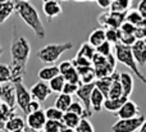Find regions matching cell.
I'll return each mask as SVG.
<instances>
[{
  "mask_svg": "<svg viewBox=\"0 0 146 132\" xmlns=\"http://www.w3.org/2000/svg\"><path fill=\"white\" fill-rule=\"evenodd\" d=\"M42 12H44V14L46 15L49 22H51L54 18H56L58 15L62 14L63 8H62V5L58 3V0H56V1H49V3H44Z\"/></svg>",
  "mask_w": 146,
  "mask_h": 132,
  "instance_id": "15",
  "label": "cell"
},
{
  "mask_svg": "<svg viewBox=\"0 0 146 132\" xmlns=\"http://www.w3.org/2000/svg\"><path fill=\"white\" fill-rule=\"evenodd\" d=\"M88 1H96V0H88Z\"/></svg>",
  "mask_w": 146,
  "mask_h": 132,
  "instance_id": "57",
  "label": "cell"
},
{
  "mask_svg": "<svg viewBox=\"0 0 146 132\" xmlns=\"http://www.w3.org/2000/svg\"><path fill=\"white\" fill-rule=\"evenodd\" d=\"M94 89H95V84L81 85L78 87L77 92H76L81 104L83 105V109H85V118H90L92 115V110H91V94H92Z\"/></svg>",
  "mask_w": 146,
  "mask_h": 132,
  "instance_id": "8",
  "label": "cell"
},
{
  "mask_svg": "<svg viewBox=\"0 0 146 132\" xmlns=\"http://www.w3.org/2000/svg\"><path fill=\"white\" fill-rule=\"evenodd\" d=\"M131 51L133 54V58L139 66L146 64V44L142 40H137L131 46Z\"/></svg>",
  "mask_w": 146,
  "mask_h": 132,
  "instance_id": "13",
  "label": "cell"
},
{
  "mask_svg": "<svg viewBox=\"0 0 146 132\" xmlns=\"http://www.w3.org/2000/svg\"><path fill=\"white\" fill-rule=\"evenodd\" d=\"M111 86L109 90L108 99H118V98L123 96V89L121 85V73L119 72H114L111 74Z\"/></svg>",
  "mask_w": 146,
  "mask_h": 132,
  "instance_id": "14",
  "label": "cell"
},
{
  "mask_svg": "<svg viewBox=\"0 0 146 132\" xmlns=\"http://www.w3.org/2000/svg\"><path fill=\"white\" fill-rule=\"evenodd\" d=\"M136 37L133 35H124V33L121 32V38H119V44L124 46H129L131 48L135 42H136Z\"/></svg>",
  "mask_w": 146,
  "mask_h": 132,
  "instance_id": "39",
  "label": "cell"
},
{
  "mask_svg": "<svg viewBox=\"0 0 146 132\" xmlns=\"http://www.w3.org/2000/svg\"><path fill=\"white\" fill-rule=\"evenodd\" d=\"M96 3H98L99 7H101L103 9H110L111 0H96Z\"/></svg>",
  "mask_w": 146,
  "mask_h": 132,
  "instance_id": "46",
  "label": "cell"
},
{
  "mask_svg": "<svg viewBox=\"0 0 146 132\" xmlns=\"http://www.w3.org/2000/svg\"><path fill=\"white\" fill-rule=\"evenodd\" d=\"M114 56H115L117 62H119V63L123 64L124 67H127L142 84H146V77L144 76V73L140 71L139 64L135 60L133 54H132L129 46H124V45H121V44L114 45Z\"/></svg>",
  "mask_w": 146,
  "mask_h": 132,
  "instance_id": "3",
  "label": "cell"
},
{
  "mask_svg": "<svg viewBox=\"0 0 146 132\" xmlns=\"http://www.w3.org/2000/svg\"><path fill=\"white\" fill-rule=\"evenodd\" d=\"M62 132H76V130H72V128H67L66 126H64V128L62 130Z\"/></svg>",
  "mask_w": 146,
  "mask_h": 132,
  "instance_id": "50",
  "label": "cell"
},
{
  "mask_svg": "<svg viewBox=\"0 0 146 132\" xmlns=\"http://www.w3.org/2000/svg\"><path fill=\"white\" fill-rule=\"evenodd\" d=\"M14 115H15V109H12L8 105L1 104V107H0V119L7 123V121L10 119L12 117H14Z\"/></svg>",
  "mask_w": 146,
  "mask_h": 132,
  "instance_id": "35",
  "label": "cell"
},
{
  "mask_svg": "<svg viewBox=\"0 0 146 132\" xmlns=\"http://www.w3.org/2000/svg\"><path fill=\"white\" fill-rule=\"evenodd\" d=\"M59 68L58 66H46L44 68H41L38 71V77H40V81L42 82H49L53 78H55L56 76H59Z\"/></svg>",
  "mask_w": 146,
  "mask_h": 132,
  "instance_id": "16",
  "label": "cell"
},
{
  "mask_svg": "<svg viewBox=\"0 0 146 132\" xmlns=\"http://www.w3.org/2000/svg\"><path fill=\"white\" fill-rule=\"evenodd\" d=\"M64 128V125L59 121H46L44 130L45 132H62V130Z\"/></svg>",
  "mask_w": 146,
  "mask_h": 132,
  "instance_id": "34",
  "label": "cell"
},
{
  "mask_svg": "<svg viewBox=\"0 0 146 132\" xmlns=\"http://www.w3.org/2000/svg\"><path fill=\"white\" fill-rule=\"evenodd\" d=\"M80 86H81V85H76V84H69V82H66L62 94H66V95L72 96V95H74L76 92H77V90H78V87H80Z\"/></svg>",
  "mask_w": 146,
  "mask_h": 132,
  "instance_id": "40",
  "label": "cell"
},
{
  "mask_svg": "<svg viewBox=\"0 0 146 132\" xmlns=\"http://www.w3.org/2000/svg\"><path fill=\"white\" fill-rule=\"evenodd\" d=\"M31 45L28 40L18 32L17 27H13V36L10 42V55H12V63L10 69L13 73V80L21 78L26 74V67L30 59Z\"/></svg>",
  "mask_w": 146,
  "mask_h": 132,
  "instance_id": "1",
  "label": "cell"
},
{
  "mask_svg": "<svg viewBox=\"0 0 146 132\" xmlns=\"http://www.w3.org/2000/svg\"><path fill=\"white\" fill-rule=\"evenodd\" d=\"M119 31H121L122 33H124V35H133L135 31H136V27L132 26L131 23H128V22H124L123 25L121 26Z\"/></svg>",
  "mask_w": 146,
  "mask_h": 132,
  "instance_id": "41",
  "label": "cell"
},
{
  "mask_svg": "<svg viewBox=\"0 0 146 132\" xmlns=\"http://www.w3.org/2000/svg\"><path fill=\"white\" fill-rule=\"evenodd\" d=\"M133 36L136 37V40H144L146 37V26H144V27H136Z\"/></svg>",
  "mask_w": 146,
  "mask_h": 132,
  "instance_id": "44",
  "label": "cell"
},
{
  "mask_svg": "<svg viewBox=\"0 0 146 132\" xmlns=\"http://www.w3.org/2000/svg\"><path fill=\"white\" fill-rule=\"evenodd\" d=\"M0 100L3 104L8 105L9 108H15V90L12 82L8 84H0Z\"/></svg>",
  "mask_w": 146,
  "mask_h": 132,
  "instance_id": "9",
  "label": "cell"
},
{
  "mask_svg": "<svg viewBox=\"0 0 146 132\" xmlns=\"http://www.w3.org/2000/svg\"><path fill=\"white\" fill-rule=\"evenodd\" d=\"M40 109H41V103L36 101V100H31V103L28 104V108H27V115L30 113H35Z\"/></svg>",
  "mask_w": 146,
  "mask_h": 132,
  "instance_id": "43",
  "label": "cell"
},
{
  "mask_svg": "<svg viewBox=\"0 0 146 132\" xmlns=\"http://www.w3.org/2000/svg\"><path fill=\"white\" fill-rule=\"evenodd\" d=\"M121 85L123 89V96L128 99L131 96L132 91H133V77L131 73L123 72L121 73Z\"/></svg>",
  "mask_w": 146,
  "mask_h": 132,
  "instance_id": "18",
  "label": "cell"
},
{
  "mask_svg": "<svg viewBox=\"0 0 146 132\" xmlns=\"http://www.w3.org/2000/svg\"><path fill=\"white\" fill-rule=\"evenodd\" d=\"M142 41H144V42L146 44V37H145V38H144V40H142Z\"/></svg>",
  "mask_w": 146,
  "mask_h": 132,
  "instance_id": "56",
  "label": "cell"
},
{
  "mask_svg": "<svg viewBox=\"0 0 146 132\" xmlns=\"http://www.w3.org/2000/svg\"><path fill=\"white\" fill-rule=\"evenodd\" d=\"M81 121V117H78L77 114H73V113L66 112L63 115V119H62V123L66 126L67 128H72V130H76V127L78 126Z\"/></svg>",
  "mask_w": 146,
  "mask_h": 132,
  "instance_id": "27",
  "label": "cell"
},
{
  "mask_svg": "<svg viewBox=\"0 0 146 132\" xmlns=\"http://www.w3.org/2000/svg\"><path fill=\"white\" fill-rule=\"evenodd\" d=\"M74 1H78V3H81V1H88V0H74Z\"/></svg>",
  "mask_w": 146,
  "mask_h": 132,
  "instance_id": "53",
  "label": "cell"
},
{
  "mask_svg": "<svg viewBox=\"0 0 146 132\" xmlns=\"http://www.w3.org/2000/svg\"><path fill=\"white\" fill-rule=\"evenodd\" d=\"M42 132H45V131H42Z\"/></svg>",
  "mask_w": 146,
  "mask_h": 132,
  "instance_id": "61",
  "label": "cell"
},
{
  "mask_svg": "<svg viewBox=\"0 0 146 132\" xmlns=\"http://www.w3.org/2000/svg\"><path fill=\"white\" fill-rule=\"evenodd\" d=\"M95 50H96V54L106 58V56H109L110 54H113V45H110L108 41H104V42L101 44L100 46H98Z\"/></svg>",
  "mask_w": 146,
  "mask_h": 132,
  "instance_id": "36",
  "label": "cell"
},
{
  "mask_svg": "<svg viewBox=\"0 0 146 132\" xmlns=\"http://www.w3.org/2000/svg\"><path fill=\"white\" fill-rule=\"evenodd\" d=\"M127 100H128V99H127V98H124V96L118 98V99H105L103 108L105 110H108V112L114 113V114H115V113L121 109V107L127 101Z\"/></svg>",
  "mask_w": 146,
  "mask_h": 132,
  "instance_id": "22",
  "label": "cell"
},
{
  "mask_svg": "<svg viewBox=\"0 0 146 132\" xmlns=\"http://www.w3.org/2000/svg\"><path fill=\"white\" fill-rule=\"evenodd\" d=\"M62 1H67V0H62Z\"/></svg>",
  "mask_w": 146,
  "mask_h": 132,
  "instance_id": "60",
  "label": "cell"
},
{
  "mask_svg": "<svg viewBox=\"0 0 146 132\" xmlns=\"http://www.w3.org/2000/svg\"><path fill=\"white\" fill-rule=\"evenodd\" d=\"M49 87H50L51 92H59V94H62V91H63V87L64 85H66V80H64L63 76H56L55 78H53L51 81H49Z\"/></svg>",
  "mask_w": 146,
  "mask_h": 132,
  "instance_id": "29",
  "label": "cell"
},
{
  "mask_svg": "<svg viewBox=\"0 0 146 132\" xmlns=\"http://www.w3.org/2000/svg\"><path fill=\"white\" fill-rule=\"evenodd\" d=\"M132 5V0H113L110 5V12L117 13H127Z\"/></svg>",
  "mask_w": 146,
  "mask_h": 132,
  "instance_id": "25",
  "label": "cell"
},
{
  "mask_svg": "<svg viewBox=\"0 0 146 132\" xmlns=\"http://www.w3.org/2000/svg\"><path fill=\"white\" fill-rule=\"evenodd\" d=\"M73 48L72 42H60V44H48L44 48H41L37 51V58L40 62L48 66H53L56 60L62 56V54L71 50Z\"/></svg>",
  "mask_w": 146,
  "mask_h": 132,
  "instance_id": "4",
  "label": "cell"
},
{
  "mask_svg": "<svg viewBox=\"0 0 146 132\" xmlns=\"http://www.w3.org/2000/svg\"><path fill=\"white\" fill-rule=\"evenodd\" d=\"M145 119L146 118L144 115H139L129 119H118L111 126V132H137L141 128Z\"/></svg>",
  "mask_w": 146,
  "mask_h": 132,
  "instance_id": "7",
  "label": "cell"
},
{
  "mask_svg": "<svg viewBox=\"0 0 146 132\" xmlns=\"http://www.w3.org/2000/svg\"><path fill=\"white\" fill-rule=\"evenodd\" d=\"M46 117H45V112L42 109L37 110L35 113H30L27 115V121H26V126H28L30 128H33L36 131H42L44 126L46 123Z\"/></svg>",
  "mask_w": 146,
  "mask_h": 132,
  "instance_id": "12",
  "label": "cell"
},
{
  "mask_svg": "<svg viewBox=\"0 0 146 132\" xmlns=\"http://www.w3.org/2000/svg\"><path fill=\"white\" fill-rule=\"evenodd\" d=\"M111 1H113V0H111Z\"/></svg>",
  "mask_w": 146,
  "mask_h": 132,
  "instance_id": "62",
  "label": "cell"
},
{
  "mask_svg": "<svg viewBox=\"0 0 146 132\" xmlns=\"http://www.w3.org/2000/svg\"><path fill=\"white\" fill-rule=\"evenodd\" d=\"M127 13H117V12H104L98 17V22L100 26H103L104 30L106 28H114L119 30L121 26L126 22Z\"/></svg>",
  "mask_w": 146,
  "mask_h": 132,
  "instance_id": "6",
  "label": "cell"
},
{
  "mask_svg": "<svg viewBox=\"0 0 146 132\" xmlns=\"http://www.w3.org/2000/svg\"><path fill=\"white\" fill-rule=\"evenodd\" d=\"M72 96H69V95H66V94H59L58 98H56L55 100V104H54V107L56 108V109H59L60 112L66 113L67 110H68V108L71 107L72 104Z\"/></svg>",
  "mask_w": 146,
  "mask_h": 132,
  "instance_id": "24",
  "label": "cell"
},
{
  "mask_svg": "<svg viewBox=\"0 0 146 132\" xmlns=\"http://www.w3.org/2000/svg\"><path fill=\"white\" fill-rule=\"evenodd\" d=\"M12 84L14 85V90H15V104L19 107V109L22 110L25 114H27L28 104H30L31 100H32L30 90L23 84V77L13 80Z\"/></svg>",
  "mask_w": 146,
  "mask_h": 132,
  "instance_id": "5",
  "label": "cell"
},
{
  "mask_svg": "<svg viewBox=\"0 0 146 132\" xmlns=\"http://www.w3.org/2000/svg\"><path fill=\"white\" fill-rule=\"evenodd\" d=\"M25 132H40V131H36V130H33V128H30L28 126H26L25 127V130H23Z\"/></svg>",
  "mask_w": 146,
  "mask_h": 132,
  "instance_id": "48",
  "label": "cell"
},
{
  "mask_svg": "<svg viewBox=\"0 0 146 132\" xmlns=\"http://www.w3.org/2000/svg\"><path fill=\"white\" fill-rule=\"evenodd\" d=\"M13 132H25V131H23V130H22V131H13Z\"/></svg>",
  "mask_w": 146,
  "mask_h": 132,
  "instance_id": "55",
  "label": "cell"
},
{
  "mask_svg": "<svg viewBox=\"0 0 146 132\" xmlns=\"http://www.w3.org/2000/svg\"><path fill=\"white\" fill-rule=\"evenodd\" d=\"M4 1H8V0H0V3H4Z\"/></svg>",
  "mask_w": 146,
  "mask_h": 132,
  "instance_id": "54",
  "label": "cell"
},
{
  "mask_svg": "<svg viewBox=\"0 0 146 132\" xmlns=\"http://www.w3.org/2000/svg\"><path fill=\"white\" fill-rule=\"evenodd\" d=\"M58 68H59V73L64 74L67 71H69L71 68H73V64H72L71 60H64V62H62V63L59 64Z\"/></svg>",
  "mask_w": 146,
  "mask_h": 132,
  "instance_id": "42",
  "label": "cell"
},
{
  "mask_svg": "<svg viewBox=\"0 0 146 132\" xmlns=\"http://www.w3.org/2000/svg\"><path fill=\"white\" fill-rule=\"evenodd\" d=\"M14 4H15V12L22 18L23 22L33 31V33L38 38L45 37L46 31L36 8L33 5H31L28 1H22V0H14Z\"/></svg>",
  "mask_w": 146,
  "mask_h": 132,
  "instance_id": "2",
  "label": "cell"
},
{
  "mask_svg": "<svg viewBox=\"0 0 146 132\" xmlns=\"http://www.w3.org/2000/svg\"><path fill=\"white\" fill-rule=\"evenodd\" d=\"M30 94H31L32 100H36V101H38V103H42L51 95V90L46 82L38 81L31 87Z\"/></svg>",
  "mask_w": 146,
  "mask_h": 132,
  "instance_id": "10",
  "label": "cell"
},
{
  "mask_svg": "<svg viewBox=\"0 0 146 132\" xmlns=\"http://www.w3.org/2000/svg\"><path fill=\"white\" fill-rule=\"evenodd\" d=\"M119 38H121V31L119 30H114V28H106L105 30V40L110 45L114 46L119 44Z\"/></svg>",
  "mask_w": 146,
  "mask_h": 132,
  "instance_id": "32",
  "label": "cell"
},
{
  "mask_svg": "<svg viewBox=\"0 0 146 132\" xmlns=\"http://www.w3.org/2000/svg\"><path fill=\"white\" fill-rule=\"evenodd\" d=\"M49 1H56V0H42V3H49Z\"/></svg>",
  "mask_w": 146,
  "mask_h": 132,
  "instance_id": "52",
  "label": "cell"
},
{
  "mask_svg": "<svg viewBox=\"0 0 146 132\" xmlns=\"http://www.w3.org/2000/svg\"><path fill=\"white\" fill-rule=\"evenodd\" d=\"M137 10L141 13L142 17L146 19V0H141V1L139 3V8H137Z\"/></svg>",
  "mask_w": 146,
  "mask_h": 132,
  "instance_id": "45",
  "label": "cell"
},
{
  "mask_svg": "<svg viewBox=\"0 0 146 132\" xmlns=\"http://www.w3.org/2000/svg\"><path fill=\"white\" fill-rule=\"evenodd\" d=\"M60 76L64 77L66 82H69V84H76V85H81V78L77 73V69L73 67L69 71H67L64 74H60Z\"/></svg>",
  "mask_w": 146,
  "mask_h": 132,
  "instance_id": "33",
  "label": "cell"
},
{
  "mask_svg": "<svg viewBox=\"0 0 146 132\" xmlns=\"http://www.w3.org/2000/svg\"><path fill=\"white\" fill-rule=\"evenodd\" d=\"M104 41H106L105 40V30H104V28H95V30L90 33V36H88L87 42L96 49L98 46H100Z\"/></svg>",
  "mask_w": 146,
  "mask_h": 132,
  "instance_id": "20",
  "label": "cell"
},
{
  "mask_svg": "<svg viewBox=\"0 0 146 132\" xmlns=\"http://www.w3.org/2000/svg\"><path fill=\"white\" fill-rule=\"evenodd\" d=\"M1 104H3V103H1V100H0V107H1Z\"/></svg>",
  "mask_w": 146,
  "mask_h": 132,
  "instance_id": "58",
  "label": "cell"
},
{
  "mask_svg": "<svg viewBox=\"0 0 146 132\" xmlns=\"http://www.w3.org/2000/svg\"><path fill=\"white\" fill-rule=\"evenodd\" d=\"M67 112L73 113V114H77L78 117H81V118H85V109H83V105L81 104L80 101H72L71 107L68 108Z\"/></svg>",
  "mask_w": 146,
  "mask_h": 132,
  "instance_id": "38",
  "label": "cell"
},
{
  "mask_svg": "<svg viewBox=\"0 0 146 132\" xmlns=\"http://www.w3.org/2000/svg\"><path fill=\"white\" fill-rule=\"evenodd\" d=\"M13 12H15L14 0H8V1L0 3V25L7 22V19L10 18Z\"/></svg>",
  "mask_w": 146,
  "mask_h": 132,
  "instance_id": "17",
  "label": "cell"
},
{
  "mask_svg": "<svg viewBox=\"0 0 146 132\" xmlns=\"http://www.w3.org/2000/svg\"><path fill=\"white\" fill-rule=\"evenodd\" d=\"M76 132H94V126L88 118H81L78 126L76 127Z\"/></svg>",
  "mask_w": 146,
  "mask_h": 132,
  "instance_id": "37",
  "label": "cell"
},
{
  "mask_svg": "<svg viewBox=\"0 0 146 132\" xmlns=\"http://www.w3.org/2000/svg\"><path fill=\"white\" fill-rule=\"evenodd\" d=\"M110 86H111V77L110 76L105 77V78H101V80H96L95 81V87L105 96V99H108Z\"/></svg>",
  "mask_w": 146,
  "mask_h": 132,
  "instance_id": "26",
  "label": "cell"
},
{
  "mask_svg": "<svg viewBox=\"0 0 146 132\" xmlns=\"http://www.w3.org/2000/svg\"><path fill=\"white\" fill-rule=\"evenodd\" d=\"M137 132H146V119H145V122L142 123V126H141V128H140Z\"/></svg>",
  "mask_w": 146,
  "mask_h": 132,
  "instance_id": "47",
  "label": "cell"
},
{
  "mask_svg": "<svg viewBox=\"0 0 146 132\" xmlns=\"http://www.w3.org/2000/svg\"><path fill=\"white\" fill-rule=\"evenodd\" d=\"M126 22L131 23L135 27H144V26H146V19L142 17V14L137 9H132L129 12H127Z\"/></svg>",
  "mask_w": 146,
  "mask_h": 132,
  "instance_id": "19",
  "label": "cell"
},
{
  "mask_svg": "<svg viewBox=\"0 0 146 132\" xmlns=\"http://www.w3.org/2000/svg\"><path fill=\"white\" fill-rule=\"evenodd\" d=\"M0 131H5V122L0 119Z\"/></svg>",
  "mask_w": 146,
  "mask_h": 132,
  "instance_id": "49",
  "label": "cell"
},
{
  "mask_svg": "<svg viewBox=\"0 0 146 132\" xmlns=\"http://www.w3.org/2000/svg\"><path fill=\"white\" fill-rule=\"evenodd\" d=\"M13 81V73L10 66L8 64H0V84H8Z\"/></svg>",
  "mask_w": 146,
  "mask_h": 132,
  "instance_id": "30",
  "label": "cell"
},
{
  "mask_svg": "<svg viewBox=\"0 0 146 132\" xmlns=\"http://www.w3.org/2000/svg\"><path fill=\"white\" fill-rule=\"evenodd\" d=\"M95 54H96V50L94 46H91L88 42H83L82 45H81L78 53L76 54V56H82V58H86L87 60L91 62Z\"/></svg>",
  "mask_w": 146,
  "mask_h": 132,
  "instance_id": "28",
  "label": "cell"
},
{
  "mask_svg": "<svg viewBox=\"0 0 146 132\" xmlns=\"http://www.w3.org/2000/svg\"><path fill=\"white\" fill-rule=\"evenodd\" d=\"M115 115L119 118V119H129V118L139 117V115H141V114H140L139 105H137L135 101H132V100L128 99L121 107V109L115 113Z\"/></svg>",
  "mask_w": 146,
  "mask_h": 132,
  "instance_id": "11",
  "label": "cell"
},
{
  "mask_svg": "<svg viewBox=\"0 0 146 132\" xmlns=\"http://www.w3.org/2000/svg\"><path fill=\"white\" fill-rule=\"evenodd\" d=\"M3 53H4V49H3L1 44H0V56H1V55H3Z\"/></svg>",
  "mask_w": 146,
  "mask_h": 132,
  "instance_id": "51",
  "label": "cell"
},
{
  "mask_svg": "<svg viewBox=\"0 0 146 132\" xmlns=\"http://www.w3.org/2000/svg\"><path fill=\"white\" fill-rule=\"evenodd\" d=\"M22 1H28V0H22Z\"/></svg>",
  "mask_w": 146,
  "mask_h": 132,
  "instance_id": "59",
  "label": "cell"
},
{
  "mask_svg": "<svg viewBox=\"0 0 146 132\" xmlns=\"http://www.w3.org/2000/svg\"><path fill=\"white\" fill-rule=\"evenodd\" d=\"M26 127V122L22 117L14 115L10 119L7 121L5 123V131L7 132H13V131H22Z\"/></svg>",
  "mask_w": 146,
  "mask_h": 132,
  "instance_id": "23",
  "label": "cell"
},
{
  "mask_svg": "<svg viewBox=\"0 0 146 132\" xmlns=\"http://www.w3.org/2000/svg\"><path fill=\"white\" fill-rule=\"evenodd\" d=\"M104 101H105V96L99 91L98 89H94L92 94H91V110L96 113H99L101 109H103V105H104Z\"/></svg>",
  "mask_w": 146,
  "mask_h": 132,
  "instance_id": "21",
  "label": "cell"
},
{
  "mask_svg": "<svg viewBox=\"0 0 146 132\" xmlns=\"http://www.w3.org/2000/svg\"><path fill=\"white\" fill-rule=\"evenodd\" d=\"M44 112H45V117L48 121H59V122H62V119H63L64 113L56 109L55 107H49Z\"/></svg>",
  "mask_w": 146,
  "mask_h": 132,
  "instance_id": "31",
  "label": "cell"
}]
</instances>
